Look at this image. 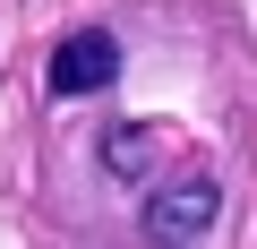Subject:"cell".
Instances as JSON below:
<instances>
[{
  "mask_svg": "<svg viewBox=\"0 0 257 249\" xmlns=\"http://www.w3.org/2000/svg\"><path fill=\"white\" fill-rule=\"evenodd\" d=\"M214 215H223V181H214V172H189V181H172V189L146 198L138 232H146L155 249H189V240H206Z\"/></svg>",
  "mask_w": 257,
  "mask_h": 249,
  "instance_id": "obj_1",
  "label": "cell"
},
{
  "mask_svg": "<svg viewBox=\"0 0 257 249\" xmlns=\"http://www.w3.org/2000/svg\"><path fill=\"white\" fill-rule=\"evenodd\" d=\"M111 77H120V43H111L103 26H77V35L52 52V69H43L52 95H103Z\"/></svg>",
  "mask_w": 257,
  "mask_h": 249,
  "instance_id": "obj_2",
  "label": "cell"
},
{
  "mask_svg": "<svg viewBox=\"0 0 257 249\" xmlns=\"http://www.w3.org/2000/svg\"><path fill=\"white\" fill-rule=\"evenodd\" d=\"M155 146H163V129H155V120H120V129L103 138V172H111V181H146Z\"/></svg>",
  "mask_w": 257,
  "mask_h": 249,
  "instance_id": "obj_3",
  "label": "cell"
}]
</instances>
